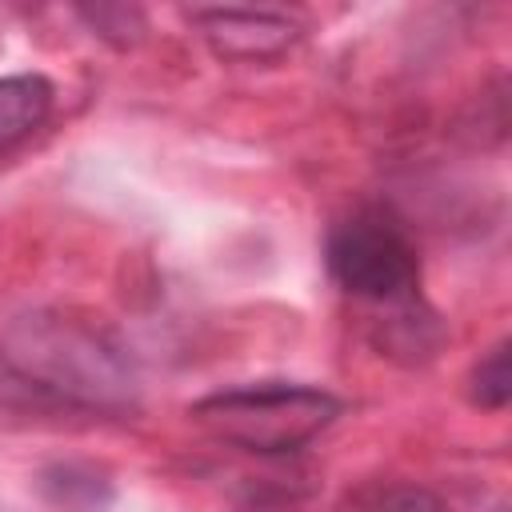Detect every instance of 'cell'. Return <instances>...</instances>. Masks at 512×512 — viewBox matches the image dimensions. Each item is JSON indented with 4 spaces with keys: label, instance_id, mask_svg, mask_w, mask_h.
<instances>
[{
    "label": "cell",
    "instance_id": "obj_1",
    "mask_svg": "<svg viewBox=\"0 0 512 512\" xmlns=\"http://www.w3.org/2000/svg\"><path fill=\"white\" fill-rule=\"evenodd\" d=\"M0 360L12 380L56 408L128 412L140 400V372L128 348L104 324L56 308L12 316L0 332Z\"/></svg>",
    "mask_w": 512,
    "mask_h": 512
},
{
    "label": "cell",
    "instance_id": "obj_2",
    "mask_svg": "<svg viewBox=\"0 0 512 512\" xmlns=\"http://www.w3.org/2000/svg\"><path fill=\"white\" fill-rule=\"evenodd\" d=\"M340 408L344 404L332 392L308 384H244L196 400L192 420L220 444L256 456H280L320 436L340 416Z\"/></svg>",
    "mask_w": 512,
    "mask_h": 512
},
{
    "label": "cell",
    "instance_id": "obj_3",
    "mask_svg": "<svg viewBox=\"0 0 512 512\" xmlns=\"http://www.w3.org/2000/svg\"><path fill=\"white\" fill-rule=\"evenodd\" d=\"M332 280L368 304L400 308L416 300L420 288V256L408 232L380 216V212H360L344 224L332 228L328 248H324Z\"/></svg>",
    "mask_w": 512,
    "mask_h": 512
},
{
    "label": "cell",
    "instance_id": "obj_4",
    "mask_svg": "<svg viewBox=\"0 0 512 512\" xmlns=\"http://www.w3.org/2000/svg\"><path fill=\"white\" fill-rule=\"evenodd\" d=\"M192 20L216 56L240 64L276 60L300 40V24L268 8H196Z\"/></svg>",
    "mask_w": 512,
    "mask_h": 512
},
{
    "label": "cell",
    "instance_id": "obj_5",
    "mask_svg": "<svg viewBox=\"0 0 512 512\" xmlns=\"http://www.w3.org/2000/svg\"><path fill=\"white\" fill-rule=\"evenodd\" d=\"M56 88L40 72H16L0 76V152L28 140L52 112Z\"/></svg>",
    "mask_w": 512,
    "mask_h": 512
},
{
    "label": "cell",
    "instance_id": "obj_6",
    "mask_svg": "<svg viewBox=\"0 0 512 512\" xmlns=\"http://www.w3.org/2000/svg\"><path fill=\"white\" fill-rule=\"evenodd\" d=\"M332 512H444V508L420 484H368L348 500H340Z\"/></svg>",
    "mask_w": 512,
    "mask_h": 512
},
{
    "label": "cell",
    "instance_id": "obj_7",
    "mask_svg": "<svg viewBox=\"0 0 512 512\" xmlns=\"http://www.w3.org/2000/svg\"><path fill=\"white\" fill-rule=\"evenodd\" d=\"M468 396H472V404H480V408H492V412H500V408L512 400L508 340L492 344V348H488V352L476 360V368H472V376H468Z\"/></svg>",
    "mask_w": 512,
    "mask_h": 512
},
{
    "label": "cell",
    "instance_id": "obj_8",
    "mask_svg": "<svg viewBox=\"0 0 512 512\" xmlns=\"http://www.w3.org/2000/svg\"><path fill=\"white\" fill-rule=\"evenodd\" d=\"M76 16L92 28V36H100L116 48H132L148 32V20L136 4H96V8H80Z\"/></svg>",
    "mask_w": 512,
    "mask_h": 512
},
{
    "label": "cell",
    "instance_id": "obj_9",
    "mask_svg": "<svg viewBox=\"0 0 512 512\" xmlns=\"http://www.w3.org/2000/svg\"><path fill=\"white\" fill-rule=\"evenodd\" d=\"M56 476H60V480H48V484H56V492H52L56 504H64V508H84V500H80V492H84L96 508H104V500H108V484H104V480L80 476L76 468H60ZM84 512H88V508H84Z\"/></svg>",
    "mask_w": 512,
    "mask_h": 512
}]
</instances>
